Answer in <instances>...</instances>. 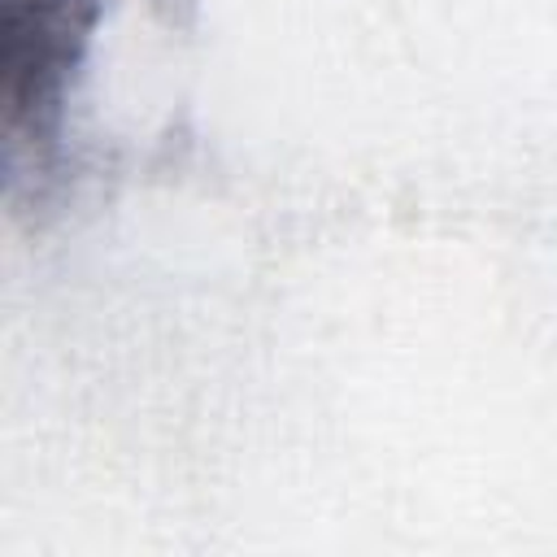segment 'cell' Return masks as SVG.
<instances>
[{"mask_svg":"<svg viewBox=\"0 0 557 557\" xmlns=\"http://www.w3.org/2000/svg\"><path fill=\"white\" fill-rule=\"evenodd\" d=\"M104 0H0V104L9 161H44L61 139Z\"/></svg>","mask_w":557,"mask_h":557,"instance_id":"1","label":"cell"}]
</instances>
